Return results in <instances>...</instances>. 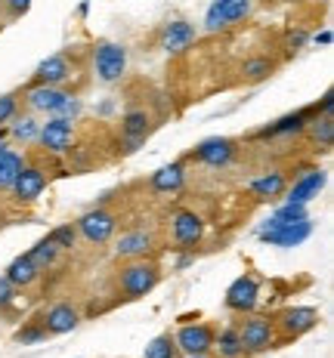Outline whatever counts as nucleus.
<instances>
[{
    "instance_id": "nucleus-1",
    "label": "nucleus",
    "mask_w": 334,
    "mask_h": 358,
    "mask_svg": "<svg viewBox=\"0 0 334 358\" xmlns=\"http://www.w3.org/2000/svg\"><path fill=\"white\" fill-rule=\"evenodd\" d=\"M161 281V268L152 259H130L127 266L118 268V290H121L127 300H139V296L152 294Z\"/></svg>"
},
{
    "instance_id": "nucleus-2",
    "label": "nucleus",
    "mask_w": 334,
    "mask_h": 358,
    "mask_svg": "<svg viewBox=\"0 0 334 358\" xmlns=\"http://www.w3.org/2000/svg\"><path fill=\"white\" fill-rule=\"evenodd\" d=\"M260 241L272 244V248H297V244H303L309 235H313V222L303 220V222H279V220H266L263 226H260Z\"/></svg>"
},
{
    "instance_id": "nucleus-3",
    "label": "nucleus",
    "mask_w": 334,
    "mask_h": 358,
    "mask_svg": "<svg viewBox=\"0 0 334 358\" xmlns=\"http://www.w3.org/2000/svg\"><path fill=\"white\" fill-rule=\"evenodd\" d=\"M93 69L102 84H115V80H121L124 71H127V50H124L121 43L99 41L93 50Z\"/></svg>"
},
{
    "instance_id": "nucleus-4",
    "label": "nucleus",
    "mask_w": 334,
    "mask_h": 358,
    "mask_svg": "<svg viewBox=\"0 0 334 358\" xmlns=\"http://www.w3.org/2000/svg\"><path fill=\"white\" fill-rule=\"evenodd\" d=\"M272 324H276L279 343L281 340H297V337L309 334L319 324V312L313 309V306H288V309H281L279 315L272 318Z\"/></svg>"
},
{
    "instance_id": "nucleus-5",
    "label": "nucleus",
    "mask_w": 334,
    "mask_h": 358,
    "mask_svg": "<svg viewBox=\"0 0 334 358\" xmlns=\"http://www.w3.org/2000/svg\"><path fill=\"white\" fill-rule=\"evenodd\" d=\"M239 337H242V346L244 352H266V349H272L279 343V334H276V324H272V318L266 315H254L251 312L248 318L239 324Z\"/></svg>"
},
{
    "instance_id": "nucleus-6",
    "label": "nucleus",
    "mask_w": 334,
    "mask_h": 358,
    "mask_svg": "<svg viewBox=\"0 0 334 358\" xmlns=\"http://www.w3.org/2000/svg\"><path fill=\"white\" fill-rule=\"evenodd\" d=\"M115 229H118V216L111 210H106V207H96V210L81 213L78 222H74V232L90 244H106L109 238L115 235Z\"/></svg>"
},
{
    "instance_id": "nucleus-7",
    "label": "nucleus",
    "mask_w": 334,
    "mask_h": 358,
    "mask_svg": "<svg viewBox=\"0 0 334 358\" xmlns=\"http://www.w3.org/2000/svg\"><path fill=\"white\" fill-rule=\"evenodd\" d=\"M192 161L204 164V167H229L235 158H239V143L229 136H211L202 139L189 155Z\"/></svg>"
},
{
    "instance_id": "nucleus-8",
    "label": "nucleus",
    "mask_w": 334,
    "mask_h": 358,
    "mask_svg": "<svg viewBox=\"0 0 334 358\" xmlns=\"http://www.w3.org/2000/svg\"><path fill=\"white\" fill-rule=\"evenodd\" d=\"M248 13H251V0H214L204 16V31H211V34L226 31L229 25L242 22Z\"/></svg>"
},
{
    "instance_id": "nucleus-9",
    "label": "nucleus",
    "mask_w": 334,
    "mask_h": 358,
    "mask_svg": "<svg viewBox=\"0 0 334 358\" xmlns=\"http://www.w3.org/2000/svg\"><path fill=\"white\" fill-rule=\"evenodd\" d=\"M214 327L204 324V322H195V324H183L180 331H176V349H180L183 355H211L214 352Z\"/></svg>"
},
{
    "instance_id": "nucleus-10",
    "label": "nucleus",
    "mask_w": 334,
    "mask_h": 358,
    "mask_svg": "<svg viewBox=\"0 0 334 358\" xmlns=\"http://www.w3.org/2000/svg\"><path fill=\"white\" fill-rule=\"evenodd\" d=\"M260 303V281L254 275H242L226 287V309L239 312V315H251Z\"/></svg>"
},
{
    "instance_id": "nucleus-11",
    "label": "nucleus",
    "mask_w": 334,
    "mask_h": 358,
    "mask_svg": "<svg viewBox=\"0 0 334 358\" xmlns=\"http://www.w3.org/2000/svg\"><path fill=\"white\" fill-rule=\"evenodd\" d=\"M37 143H41L43 152H50V155H65V152H71L74 124L69 121V117H50L47 124H41Z\"/></svg>"
},
{
    "instance_id": "nucleus-12",
    "label": "nucleus",
    "mask_w": 334,
    "mask_h": 358,
    "mask_svg": "<svg viewBox=\"0 0 334 358\" xmlns=\"http://www.w3.org/2000/svg\"><path fill=\"white\" fill-rule=\"evenodd\" d=\"M170 232L183 250H195L204 238V220L195 210H176L170 216Z\"/></svg>"
},
{
    "instance_id": "nucleus-13",
    "label": "nucleus",
    "mask_w": 334,
    "mask_h": 358,
    "mask_svg": "<svg viewBox=\"0 0 334 358\" xmlns=\"http://www.w3.org/2000/svg\"><path fill=\"white\" fill-rule=\"evenodd\" d=\"M195 25L192 22H186V19H174V22H167L165 28H161V34H158V47L165 50V53L170 56H180L186 53V50L195 43Z\"/></svg>"
},
{
    "instance_id": "nucleus-14",
    "label": "nucleus",
    "mask_w": 334,
    "mask_h": 358,
    "mask_svg": "<svg viewBox=\"0 0 334 358\" xmlns=\"http://www.w3.org/2000/svg\"><path fill=\"white\" fill-rule=\"evenodd\" d=\"M313 115H319L316 106L309 108H300V111H291V115L279 117V121L266 124L263 130H257V139H279V136H297V133L307 130V124L313 121Z\"/></svg>"
},
{
    "instance_id": "nucleus-15",
    "label": "nucleus",
    "mask_w": 334,
    "mask_h": 358,
    "mask_svg": "<svg viewBox=\"0 0 334 358\" xmlns=\"http://www.w3.org/2000/svg\"><path fill=\"white\" fill-rule=\"evenodd\" d=\"M325 182H328V173H325L322 167H313V170H307L303 176H297L294 185H288L285 198L291 201V204H309V201L325 189Z\"/></svg>"
},
{
    "instance_id": "nucleus-16",
    "label": "nucleus",
    "mask_w": 334,
    "mask_h": 358,
    "mask_svg": "<svg viewBox=\"0 0 334 358\" xmlns=\"http://www.w3.org/2000/svg\"><path fill=\"white\" fill-rule=\"evenodd\" d=\"M43 189H47V173H43L37 164H25V167L19 170L16 182H13V195H16V201H22V204L37 201L43 195Z\"/></svg>"
},
{
    "instance_id": "nucleus-17",
    "label": "nucleus",
    "mask_w": 334,
    "mask_h": 358,
    "mask_svg": "<svg viewBox=\"0 0 334 358\" xmlns=\"http://www.w3.org/2000/svg\"><path fill=\"white\" fill-rule=\"evenodd\" d=\"M65 90L62 87H47V84H32L25 90V106L32 111H41V115H50L53 117L59 106L65 102Z\"/></svg>"
},
{
    "instance_id": "nucleus-18",
    "label": "nucleus",
    "mask_w": 334,
    "mask_h": 358,
    "mask_svg": "<svg viewBox=\"0 0 334 358\" xmlns=\"http://www.w3.org/2000/svg\"><path fill=\"white\" fill-rule=\"evenodd\" d=\"M81 322V312L74 309L71 303H56L47 309V315L41 318L43 331L50 334V337H62V334H71L74 327Z\"/></svg>"
},
{
    "instance_id": "nucleus-19",
    "label": "nucleus",
    "mask_w": 334,
    "mask_h": 358,
    "mask_svg": "<svg viewBox=\"0 0 334 358\" xmlns=\"http://www.w3.org/2000/svg\"><path fill=\"white\" fill-rule=\"evenodd\" d=\"M74 74V65L69 62L65 53H56L50 59H43L34 71V84H47V87H62L65 80H71Z\"/></svg>"
},
{
    "instance_id": "nucleus-20",
    "label": "nucleus",
    "mask_w": 334,
    "mask_h": 358,
    "mask_svg": "<svg viewBox=\"0 0 334 358\" xmlns=\"http://www.w3.org/2000/svg\"><path fill=\"white\" fill-rule=\"evenodd\" d=\"M148 127H152V115L146 108H130L127 115L121 117V136H124V152H133L143 139L148 136Z\"/></svg>"
},
{
    "instance_id": "nucleus-21",
    "label": "nucleus",
    "mask_w": 334,
    "mask_h": 358,
    "mask_svg": "<svg viewBox=\"0 0 334 358\" xmlns=\"http://www.w3.org/2000/svg\"><path fill=\"white\" fill-rule=\"evenodd\" d=\"M148 185H152V192H158V195H174V192H180L186 185V164L183 161H170L165 167H158L148 179Z\"/></svg>"
},
{
    "instance_id": "nucleus-22",
    "label": "nucleus",
    "mask_w": 334,
    "mask_h": 358,
    "mask_svg": "<svg viewBox=\"0 0 334 358\" xmlns=\"http://www.w3.org/2000/svg\"><path fill=\"white\" fill-rule=\"evenodd\" d=\"M155 248V238L146 232V229H133V232H124L121 238H118L115 244V253L124 259H143L148 257Z\"/></svg>"
},
{
    "instance_id": "nucleus-23",
    "label": "nucleus",
    "mask_w": 334,
    "mask_h": 358,
    "mask_svg": "<svg viewBox=\"0 0 334 358\" xmlns=\"http://www.w3.org/2000/svg\"><path fill=\"white\" fill-rule=\"evenodd\" d=\"M248 189L257 201H276V198L285 195L288 176H285V170H270V173H260L257 179H251Z\"/></svg>"
},
{
    "instance_id": "nucleus-24",
    "label": "nucleus",
    "mask_w": 334,
    "mask_h": 358,
    "mask_svg": "<svg viewBox=\"0 0 334 358\" xmlns=\"http://www.w3.org/2000/svg\"><path fill=\"white\" fill-rule=\"evenodd\" d=\"M41 272H43V268H41V266H37V263H34V259H32V257H28V253H22V257H16V259H13V263H10V266H6V275H4V278H6V281H10V285H13V287L25 290V287H32V285H34V281H37V278H41Z\"/></svg>"
},
{
    "instance_id": "nucleus-25",
    "label": "nucleus",
    "mask_w": 334,
    "mask_h": 358,
    "mask_svg": "<svg viewBox=\"0 0 334 358\" xmlns=\"http://www.w3.org/2000/svg\"><path fill=\"white\" fill-rule=\"evenodd\" d=\"M272 74H276V62H272L270 56H251V59H244V65H242L244 84H260V80L272 78Z\"/></svg>"
},
{
    "instance_id": "nucleus-26",
    "label": "nucleus",
    "mask_w": 334,
    "mask_h": 358,
    "mask_svg": "<svg viewBox=\"0 0 334 358\" xmlns=\"http://www.w3.org/2000/svg\"><path fill=\"white\" fill-rule=\"evenodd\" d=\"M214 349H217L220 358H242L244 346L239 337V327H223L220 334H214Z\"/></svg>"
},
{
    "instance_id": "nucleus-27",
    "label": "nucleus",
    "mask_w": 334,
    "mask_h": 358,
    "mask_svg": "<svg viewBox=\"0 0 334 358\" xmlns=\"http://www.w3.org/2000/svg\"><path fill=\"white\" fill-rule=\"evenodd\" d=\"M22 167H25V158H22L19 152H13V148H4V152H0V192L13 189V182H16Z\"/></svg>"
},
{
    "instance_id": "nucleus-28",
    "label": "nucleus",
    "mask_w": 334,
    "mask_h": 358,
    "mask_svg": "<svg viewBox=\"0 0 334 358\" xmlns=\"http://www.w3.org/2000/svg\"><path fill=\"white\" fill-rule=\"evenodd\" d=\"M303 133H309V139H313L316 145L331 148L334 145V121H331V115H313V121L307 124V130Z\"/></svg>"
},
{
    "instance_id": "nucleus-29",
    "label": "nucleus",
    "mask_w": 334,
    "mask_h": 358,
    "mask_svg": "<svg viewBox=\"0 0 334 358\" xmlns=\"http://www.w3.org/2000/svg\"><path fill=\"white\" fill-rule=\"evenodd\" d=\"M176 352H180V349H176L174 337H170V334H158L155 340H148L143 358H176Z\"/></svg>"
},
{
    "instance_id": "nucleus-30",
    "label": "nucleus",
    "mask_w": 334,
    "mask_h": 358,
    "mask_svg": "<svg viewBox=\"0 0 334 358\" xmlns=\"http://www.w3.org/2000/svg\"><path fill=\"white\" fill-rule=\"evenodd\" d=\"M59 253H62V250H59L56 244L50 241V238H41V241H37L34 248L28 250V257H32V259H34V263L41 266V268H47V266H53L56 259H59Z\"/></svg>"
},
{
    "instance_id": "nucleus-31",
    "label": "nucleus",
    "mask_w": 334,
    "mask_h": 358,
    "mask_svg": "<svg viewBox=\"0 0 334 358\" xmlns=\"http://www.w3.org/2000/svg\"><path fill=\"white\" fill-rule=\"evenodd\" d=\"M10 133L19 139V143H34L37 133H41V124H37L32 115H25V117H13Z\"/></svg>"
},
{
    "instance_id": "nucleus-32",
    "label": "nucleus",
    "mask_w": 334,
    "mask_h": 358,
    "mask_svg": "<svg viewBox=\"0 0 334 358\" xmlns=\"http://www.w3.org/2000/svg\"><path fill=\"white\" fill-rule=\"evenodd\" d=\"M47 238L56 244L59 250H71V248H74V241H78V232H74V226H71V222H62V226L50 229Z\"/></svg>"
},
{
    "instance_id": "nucleus-33",
    "label": "nucleus",
    "mask_w": 334,
    "mask_h": 358,
    "mask_svg": "<svg viewBox=\"0 0 334 358\" xmlns=\"http://www.w3.org/2000/svg\"><path fill=\"white\" fill-rule=\"evenodd\" d=\"M272 220H279V222H303V220H309V213H307V204H291V201H285V204L272 213Z\"/></svg>"
},
{
    "instance_id": "nucleus-34",
    "label": "nucleus",
    "mask_w": 334,
    "mask_h": 358,
    "mask_svg": "<svg viewBox=\"0 0 334 358\" xmlns=\"http://www.w3.org/2000/svg\"><path fill=\"white\" fill-rule=\"evenodd\" d=\"M43 340H47V331H43L41 318H34L32 324H25L16 331V343H22V346H32V343H43Z\"/></svg>"
},
{
    "instance_id": "nucleus-35",
    "label": "nucleus",
    "mask_w": 334,
    "mask_h": 358,
    "mask_svg": "<svg viewBox=\"0 0 334 358\" xmlns=\"http://www.w3.org/2000/svg\"><path fill=\"white\" fill-rule=\"evenodd\" d=\"M19 115V96L16 93H4L0 96V127L10 124Z\"/></svg>"
},
{
    "instance_id": "nucleus-36",
    "label": "nucleus",
    "mask_w": 334,
    "mask_h": 358,
    "mask_svg": "<svg viewBox=\"0 0 334 358\" xmlns=\"http://www.w3.org/2000/svg\"><path fill=\"white\" fill-rule=\"evenodd\" d=\"M16 300H19V287H13L10 281H6L4 275H0V312L10 309V306L16 303Z\"/></svg>"
},
{
    "instance_id": "nucleus-37",
    "label": "nucleus",
    "mask_w": 334,
    "mask_h": 358,
    "mask_svg": "<svg viewBox=\"0 0 334 358\" xmlns=\"http://www.w3.org/2000/svg\"><path fill=\"white\" fill-rule=\"evenodd\" d=\"M0 3H4L6 16H10V19H19V16H25V13H28L32 0H0Z\"/></svg>"
},
{
    "instance_id": "nucleus-38",
    "label": "nucleus",
    "mask_w": 334,
    "mask_h": 358,
    "mask_svg": "<svg viewBox=\"0 0 334 358\" xmlns=\"http://www.w3.org/2000/svg\"><path fill=\"white\" fill-rule=\"evenodd\" d=\"M307 41H309L307 31H291V34H288V50H300Z\"/></svg>"
},
{
    "instance_id": "nucleus-39",
    "label": "nucleus",
    "mask_w": 334,
    "mask_h": 358,
    "mask_svg": "<svg viewBox=\"0 0 334 358\" xmlns=\"http://www.w3.org/2000/svg\"><path fill=\"white\" fill-rule=\"evenodd\" d=\"M331 108H334V93L328 90V93L322 96V102H316V111L319 115H331Z\"/></svg>"
},
{
    "instance_id": "nucleus-40",
    "label": "nucleus",
    "mask_w": 334,
    "mask_h": 358,
    "mask_svg": "<svg viewBox=\"0 0 334 358\" xmlns=\"http://www.w3.org/2000/svg\"><path fill=\"white\" fill-rule=\"evenodd\" d=\"M309 41H313L316 47H328V43L334 41V37H331V31H328V28H325V31H316L313 37H309Z\"/></svg>"
},
{
    "instance_id": "nucleus-41",
    "label": "nucleus",
    "mask_w": 334,
    "mask_h": 358,
    "mask_svg": "<svg viewBox=\"0 0 334 358\" xmlns=\"http://www.w3.org/2000/svg\"><path fill=\"white\" fill-rule=\"evenodd\" d=\"M4 139H6V130H0V152H4V148H6Z\"/></svg>"
},
{
    "instance_id": "nucleus-42",
    "label": "nucleus",
    "mask_w": 334,
    "mask_h": 358,
    "mask_svg": "<svg viewBox=\"0 0 334 358\" xmlns=\"http://www.w3.org/2000/svg\"><path fill=\"white\" fill-rule=\"evenodd\" d=\"M0 28H4V22H0Z\"/></svg>"
},
{
    "instance_id": "nucleus-43",
    "label": "nucleus",
    "mask_w": 334,
    "mask_h": 358,
    "mask_svg": "<svg viewBox=\"0 0 334 358\" xmlns=\"http://www.w3.org/2000/svg\"><path fill=\"white\" fill-rule=\"evenodd\" d=\"M322 3H325V0H322Z\"/></svg>"
}]
</instances>
